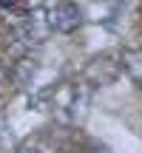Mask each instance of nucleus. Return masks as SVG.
I'll list each match as a JSON object with an SVG mask.
<instances>
[{"label": "nucleus", "instance_id": "f257e3e1", "mask_svg": "<svg viewBox=\"0 0 142 153\" xmlns=\"http://www.w3.org/2000/svg\"><path fill=\"white\" fill-rule=\"evenodd\" d=\"M88 88L80 85H68L60 94H54V105H57V116L63 122H82L88 114Z\"/></svg>", "mask_w": 142, "mask_h": 153}, {"label": "nucleus", "instance_id": "f03ea898", "mask_svg": "<svg viewBox=\"0 0 142 153\" xmlns=\"http://www.w3.org/2000/svg\"><path fill=\"white\" fill-rule=\"evenodd\" d=\"M46 20H49L51 31H60V34H71L80 28L82 23V9L74 3H54L46 9Z\"/></svg>", "mask_w": 142, "mask_h": 153}, {"label": "nucleus", "instance_id": "7ed1b4c3", "mask_svg": "<svg viewBox=\"0 0 142 153\" xmlns=\"http://www.w3.org/2000/svg\"><path fill=\"white\" fill-rule=\"evenodd\" d=\"M120 68H122V62H114L111 54L94 57L91 65L85 68V79L91 82V85H111V82L117 79V74H120Z\"/></svg>", "mask_w": 142, "mask_h": 153}, {"label": "nucleus", "instance_id": "20e7f679", "mask_svg": "<svg viewBox=\"0 0 142 153\" xmlns=\"http://www.w3.org/2000/svg\"><path fill=\"white\" fill-rule=\"evenodd\" d=\"M34 74H37V60L28 57V54L17 57V60L11 62V68H9V76H11V82H14L17 88H28L31 79H34Z\"/></svg>", "mask_w": 142, "mask_h": 153}, {"label": "nucleus", "instance_id": "39448f33", "mask_svg": "<svg viewBox=\"0 0 142 153\" xmlns=\"http://www.w3.org/2000/svg\"><path fill=\"white\" fill-rule=\"evenodd\" d=\"M120 62H122V68H125V71L134 76V79H139V82H142V51H137V48L122 51Z\"/></svg>", "mask_w": 142, "mask_h": 153}, {"label": "nucleus", "instance_id": "423d86ee", "mask_svg": "<svg viewBox=\"0 0 142 153\" xmlns=\"http://www.w3.org/2000/svg\"><path fill=\"white\" fill-rule=\"evenodd\" d=\"M14 148V133H11V125L6 116H0V153Z\"/></svg>", "mask_w": 142, "mask_h": 153}, {"label": "nucleus", "instance_id": "0eeeda50", "mask_svg": "<svg viewBox=\"0 0 142 153\" xmlns=\"http://www.w3.org/2000/svg\"><path fill=\"white\" fill-rule=\"evenodd\" d=\"M54 85H49V88H43V91H37V94H31L28 97V108H37V111H43V105L49 102L51 97H54Z\"/></svg>", "mask_w": 142, "mask_h": 153}, {"label": "nucleus", "instance_id": "6e6552de", "mask_svg": "<svg viewBox=\"0 0 142 153\" xmlns=\"http://www.w3.org/2000/svg\"><path fill=\"white\" fill-rule=\"evenodd\" d=\"M85 153H111V148L105 142H99V139H91V142L85 145Z\"/></svg>", "mask_w": 142, "mask_h": 153}, {"label": "nucleus", "instance_id": "1a4fd4ad", "mask_svg": "<svg viewBox=\"0 0 142 153\" xmlns=\"http://www.w3.org/2000/svg\"><path fill=\"white\" fill-rule=\"evenodd\" d=\"M20 153H40L37 148H31V145H26V148H20Z\"/></svg>", "mask_w": 142, "mask_h": 153}]
</instances>
